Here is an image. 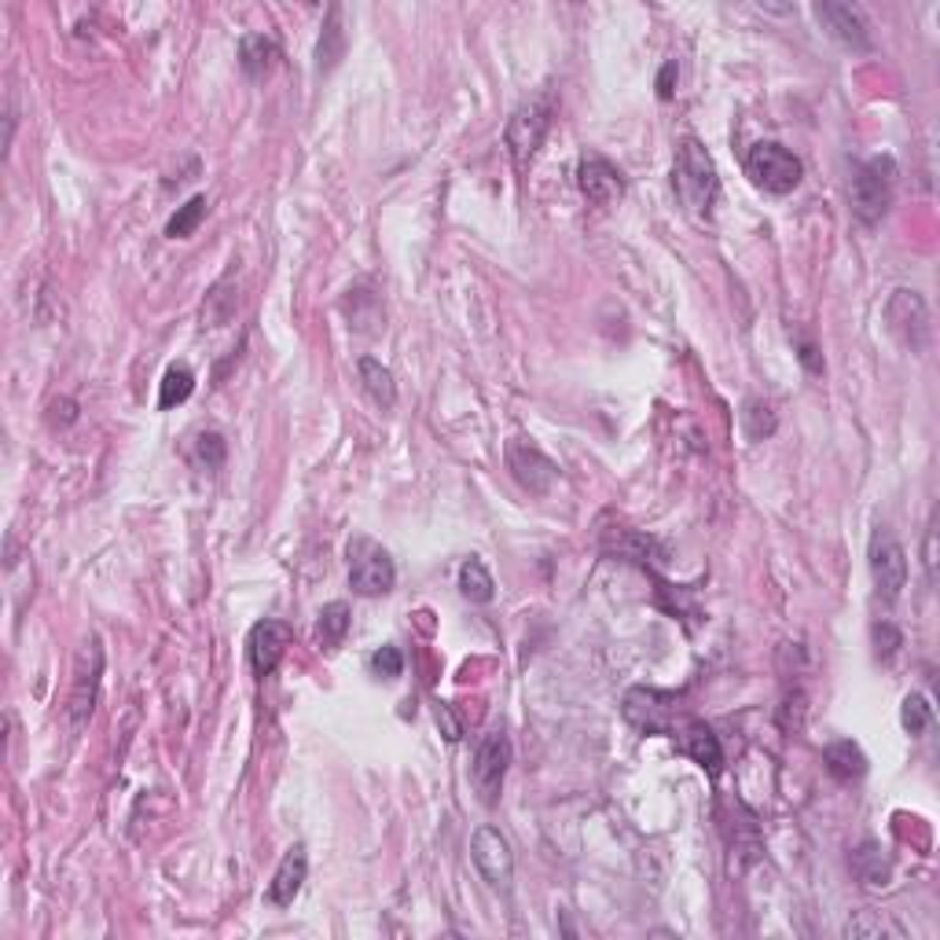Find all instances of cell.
<instances>
[{
  "label": "cell",
  "instance_id": "obj_32",
  "mask_svg": "<svg viewBox=\"0 0 940 940\" xmlns=\"http://www.w3.org/2000/svg\"><path fill=\"white\" fill-rule=\"evenodd\" d=\"M368 669L376 672L379 680H397L404 672V654L393 643H386V647H379L376 654L368 658Z\"/></svg>",
  "mask_w": 940,
  "mask_h": 940
},
{
  "label": "cell",
  "instance_id": "obj_26",
  "mask_svg": "<svg viewBox=\"0 0 940 940\" xmlns=\"http://www.w3.org/2000/svg\"><path fill=\"white\" fill-rule=\"evenodd\" d=\"M191 390H196V376H191L188 364H173L162 376V390H159V408H177L184 404Z\"/></svg>",
  "mask_w": 940,
  "mask_h": 940
},
{
  "label": "cell",
  "instance_id": "obj_14",
  "mask_svg": "<svg viewBox=\"0 0 940 940\" xmlns=\"http://www.w3.org/2000/svg\"><path fill=\"white\" fill-rule=\"evenodd\" d=\"M816 19L823 22L827 33L841 41L852 52H867L871 48V22H867L860 4H838V0H823L816 4Z\"/></svg>",
  "mask_w": 940,
  "mask_h": 940
},
{
  "label": "cell",
  "instance_id": "obj_33",
  "mask_svg": "<svg viewBox=\"0 0 940 940\" xmlns=\"http://www.w3.org/2000/svg\"><path fill=\"white\" fill-rule=\"evenodd\" d=\"M922 562H926V581L937 584V529L930 526V533H926V551H922Z\"/></svg>",
  "mask_w": 940,
  "mask_h": 940
},
{
  "label": "cell",
  "instance_id": "obj_23",
  "mask_svg": "<svg viewBox=\"0 0 940 940\" xmlns=\"http://www.w3.org/2000/svg\"><path fill=\"white\" fill-rule=\"evenodd\" d=\"M349 632V607L346 602H328L317 618V643L320 650H334Z\"/></svg>",
  "mask_w": 940,
  "mask_h": 940
},
{
  "label": "cell",
  "instance_id": "obj_6",
  "mask_svg": "<svg viewBox=\"0 0 940 940\" xmlns=\"http://www.w3.org/2000/svg\"><path fill=\"white\" fill-rule=\"evenodd\" d=\"M886 328L889 334L911 353H922L930 346V309H926V298L919 291H908V287H897L886 301Z\"/></svg>",
  "mask_w": 940,
  "mask_h": 940
},
{
  "label": "cell",
  "instance_id": "obj_35",
  "mask_svg": "<svg viewBox=\"0 0 940 940\" xmlns=\"http://www.w3.org/2000/svg\"><path fill=\"white\" fill-rule=\"evenodd\" d=\"M438 724H444V739H449V742H460V734H463V731H460V724H456L452 709L444 706V702L438 706Z\"/></svg>",
  "mask_w": 940,
  "mask_h": 940
},
{
  "label": "cell",
  "instance_id": "obj_4",
  "mask_svg": "<svg viewBox=\"0 0 940 940\" xmlns=\"http://www.w3.org/2000/svg\"><path fill=\"white\" fill-rule=\"evenodd\" d=\"M551 118H556V100H551L548 92L533 96V100L522 103L511 114L508 151H511V162L518 166V170H526V166L533 162V154L540 151V143H544L548 129H551Z\"/></svg>",
  "mask_w": 940,
  "mask_h": 940
},
{
  "label": "cell",
  "instance_id": "obj_29",
  "mask_svg": "<svg viewBox=\"0 0 940 940\" xmlns=\"http://www.w3.org/2000/svg\"><path fill=\"white\" fill-rule=\"evenodd\" d=\"M742 430L750 441H764L776 433V412L764 401H746L742 404Z\"/></svg>",
  "mask_w": 940,
  "mask_h": 940
},
{
  "label": "cell",
  "instance_id": "obj_20",
  "mask_svg": "<svg viewBox=\"0 0 940 940\" xmlns=\"http://www.w3.org/2000/svg\"><path fill=\"white\" fill-rule=\"evenodd\" d=\"M823 761H827V771L834 779L841 782H852V779H860L863 771H867V757L863 750L856 746L852 739H838V742H830L827 750H823Z\"/></svg>",
  "mask_w": 940,
  "mask_h": 940
},
{
  "label": "cell",
  "instance_id": "obj_2",
  "mask_svg": "<svg viewBox=\"0 0 940 940\" xmlns=\"http://www.w3.org/2000/svg\"><path fill=\"white\" fill-rule=\"evenodd\" d=\"M893 177H897L893 159H871V162L856 166V173L849 180V202H852V213L860 217L863 224H878L889 213V202H893Z\"/></svg>",
  "mask_w": 940,
  "mask_h": 940
},
{
  "label": "cell",
  "instance_id": "obj_30",
  "mask_svg": "<svg viewBox=\"0 0 940 940\" xmlns=\"http://www.w3.org/2000/svg\"><path fill=\"white\" fill-rule=\"evenodd\" d=\"M202 217H207V196L188 199L184 207H177V213L170 217V224H166V236H170V239H188L199 228Z\"/></svg>",
  "mask_w": 940,
  "mask_h": 940
},
{
  "label": "cell",
  "instance_id": "obj_27",
  "mask_svg": "<svg viewBox=\"0 0 940 940\" xmlns=\"http://www.w3.org/2000/svg\"><path fill=\"white\" fill-rule=\"evenodd\" d=\"M236 291L228 283H217L213 291L202 301V328H224L228 320H232L236 312Z\"/></svg>",
  "mask_w": 940,
  "mask_h": 940
},
{
  "label": "cell",
  "instance_id": "obj_19",
  "mask_svg": "<svg viewBox=\"0 0 940 940\" xmlns=\"http://www.w3.org/2000/svg\"><path fill=\"white\" fill-rule=\"evenodd\" d=\"M357 376H360V386H364V393H368L379 408H393V404H397L393 371L382 368L376 357H360V360H357Z\"/></svg>",
  "mask_w": 940,
  "mask_h": 940
},
{
  "label": "cell",
  "instance_id": "obj_11",
  "mask_svg": "<svg viewBox=\"0 0 940 940\" xmlns=\"http://www.w3.org/2000/svg\"><path fill=\"white\" fill-rule=\"evenodd\" d=\"M470 860H474L478 874L486 878L492 889H508L514 878V852L511 841L500 834L497 827H478L470 838Z\"/></svg>",
  "mask_w": 940,
  "mask_h": 940
},
{
  "label": "cell",
  "instance_id": "obj_22",
  "mask_svg": "<svg viewBox=\"0 0 940 940\" xmlns=\"http://www.w3.org/2000/svg\"><path fill=\"white\" fill-rule=\"evenodd\" d=\"M460 592L470 602H481V607L492 602V596H497V581H492V573L486 570V562L481 559H467L460 566Z\"/></svg>",
  "mask_w": 940,
  "mask_h": 940
},
{
  "label": "cell",
  "instance_id": "obj_34",
  "mask_svg": "<svg viewBox=\"0 0 940 940\" xmlns=\"http://www.w3.org/2000/svg\"><path fill=\"white\" fill-rule=\"evenodd\" d=\"M672 81H677V59H669V63L661 67V74H658V96H661V100H672Z\"/></svg>",
  "mask_w": 940,
  "mask_h": 940
},
{
  "label": "cell",
  "instance_id": "obj_13",
  "mask_svg": "<svg viewBox=\"0 0 940 940\" xmlns=\"http://www.w3.org/2000/svg\"><path fill=\"white\" fill-rule=\"evenodd\" d=\"M287 647H291V624L287 621H276V618H264L258 621L254 629L247 636V658H250V669H254V677L264 680L272 677L276 666L283 661Z\"/></svg>",
  "mask_w": 940,
  "mask_h": 940
},
{
  "label": "cell",
  "instance_id": "obj_5",
  "mask_svg": "<svg viewBox=\"0 0 940 940\" xmlns=\"http://www.w3.org/2000/svg\"><path fill=\"white\" fill-rule=\"evenodd\" d=\"M349 588L364 599L386 596L397 581L393 559L382 544H376L371 537H353L349 540Z\"/></svg>",
  "mask_w": 940,
  "mask_h": 940
},
{
  "label": "cell",
  "instance_id": "obj_18",
  "mask_svg": "<svg viewBox=\"0 0 940 940\" xmlns=\"http://www.w3.org/2000/svg\"><path fill=\"white\" fill-rule=\"evenodd\" d=\"M276 63H280V44H276L269 33H247V38L239 41V67H243V74L250 81L269 78Z\"/></svg>",
  "mask_w": 940,
  "mask_h": 940
},
{
  "label": "cell",
  "instance_id": "obj_25",
  "mask_svg": "<svg viewBox=\"0 0 940 940\" xmlns=\"http://www.w3.org/2000/svg\"><path fill=\"white\" fill-rule=\"evenodd\" d=\"M852 871L863 886H889V863L878 846H863L852 852Z\"/></svg>",
  "mask_w": 940,
  "mask_h": 940
},
{
  "label": "cell",
  "instance_id": "obj_15",
  "mask_svg": "<svg viewBox=\"0 0 940 940\" xmlns=\"http://www.w3.org/2000/svg\"><path fill=\"white\" fill-rule=\"evenodd\" d=\"M306 878H309L306 846H291L280 860V867H276L269 889H264V900H269L272 908H291L294 897L301 893V886H306Z\"/></svg>",
  "mask_w": 940,
  "mask_h": 940
},
{
  "label": "cell",
  "instance_id": "obj_28",
  "mask_svg": "<svg viewBox=\"0 0 940 940\" xmlns=\"http://www.w3.org/2000/svg\"><path fill=\"white\" fill-rule=\"evenodd\" d=\"M900 724L908 734H926L933 728V706L926 702V694H908L903 698V706H900Z\"/></svg>",
  "mask_w": 940,
  "mask_h": 940
},
{
  "label": "cell",
  "instance_id": "obj_17",
  "mask_svg": "<svg viewBox=\"0 0 940 940\" xmlns=\"http://www.w3.org/2000/svg\"><path fill=\"white\" fill-rule=\"evenodd\" d=\"M677 742H680V753L691 757L694 764H702L709 776H720V768H724V750H720V739L713 734V728H706L702 720H687Z\"/></svg>",
  "mask_w": 940,
  "mask_h": 940
},
{
  "label": "cell",
  "instance_id": "obj_21",
  "mask_svg": "<svg viewBox=\"0 0 940 940\" xmlns=\"http://www.w3.org/2000/svg\"><path fill=\"white\" fill-rule=\"evenodd\" d=\"M346 52V30H342V8L334 4L328 11V22H323V33L317 41V70L320 74H328V70L339 63Z\"/></svg>",
  "mask_w": 940,
  "mask_h": 940
},
{
  "label": "cell",
  "instance_id": "obj_3",
  "mask_svg": "<svg viewBox=\"0 0 940 940\" xmlns=\"http://www.w3.org/2000/svg\"><path fill=\"white\" fill-rule=\"evenodd\" d=\"M746 177H750L761 191H768V196H790V191L801 184L804 166L798 154L787 151L782 143L764 140L746 154Z\"/></svg>",
  "mask_w": 940,
  "mask_h": 940
},
{
  "label": "cell",
  "instance_id": "obj_24",
  "mask_svg": "<svg viewBox=\"0 0 940 940\" xmlns=\"http://www.w3.org/2000/svg\"><path fill=\"white\" fill-rule=\"evenodd\" d=\"M846 937H867V940L893 937V940H903V926L893 922L882 911H860V914H852V919L846 922Z\"/></svg>",
  "mask_w": 940,
  "mask_h": 940
},
{
  "label": "cell",
  "instance_id": "obj_8",
  "mask_svg": "<svg viewBox=\"0 0 940 940\" xmlns=\"http://www.w3.org/2000/svg\"><path fill=\"white\" fill-rule=\"evenodd\" d=\"M871 577L878 596L886 602H897L903 588H908V551L893 537V529L886 526H878L871 537Z\"/></svg>",
  "mask_w": 940,
  "mask_h": 940
},
{
  "label": "cell",
  "instance_id": "obj_16",
  "mask_svg": "<svg viewBox=\"0 0 940 940\" xmlns=\"http://www.w3.org/2000/svg\"><path fill=\"white\" fill-rule=\"evenodd\" d=\"M577 184H581V196L592 207H613L624 196V180L607 159H584L581 170H577Z\"/></svg>",
  "mask_w": 940,
  "mask_h": 940
},
{
  "label": "cell",
  "instance_id": "obj_31",
  "mask_svg": "<svg viewBox=\"0 0 940 940\" xmlns=\"http://www.w3.org/2000/svg\"><path fill=\"white\" fill-rule=\"evenodd\" d=\"M191 460L202 470H217L224 463V438L217 430H207L196 438V449H191Z\"/></svg>",
  "mask_w": 940,
  "mask_h": 940
},
{
  "label": "cell",
  "instance_id": "obj_9",
  "mask_svg": "<svg viewBox=\"0 0 940 940\" xmlns=\"http://www.w3.org/2000/svg\"><path fill=\"white\" fill-rule=\"evenodd\" d=\"M100 672H103V650H100V640L92 636V640L78 650L74 687H70V702H67V720L74 731H81L92 720L96 691H100Z\"/></svg>",
  "mask_w": 940,
  "mask_h": 940
},
{
  "label": "cell",
  "instance_id": "obj_1",
  "mask_svg": "<svg viewBox=\"0 0 940 940\" xmlns=\"http://www.w3.org/2000/svg\"><path fill=\"white\" fill-rule=\"evenodd\" d=\"M672 188H677L680 207L691 217H709L713 202L720 196V177L717 162L694 137H683L677 148V162H672Z\"/></svg>",
  "mask_w": 940,
  "mask_h": 940
},
{
  "label": "cell",
  "instance_id": "obj_7",
  "mask_svg": "<svg viewBox=\"0 0 940 940\" xmlns=\"http://www.w3.org/2000/svg\"><path fill=\"white\" fill-rule=\"evenodd\" d=\"M511 757H514L511 739L500 728L489 731L486 739L478 742L474 764H470V782H474V793L481 798V804H497L500 801V790H503V779H508Z\"/></svg>",
  "mask_w": 940,
  "mask_h": 940
},
{
  "label": "cell",
  "instance_id": "obj_12",
  "mask_svg": "<svg viewBox=\"0 0 940 940\" xmlns=\"http://www.w3.org/2000/svg\"><path fill=\"white\" fill-rule=\"evenodd\" d=\"M508 470L514 474L518 486L529 489L533 497H544V492L556 486V478H559V467L551 463L548 456L540 452L533 441H526V438L508 441Z\"/></svg>",
  "mask_w": 940,
  "mask_h": 940
},
{
  "label": "cell",
  "instance_id": "obj_10",
  "mask_svg": "<svg viewBox=\"0 0 940 940\" xmlns=\"http://www.w3.org/2000/svg\"><path fill=\"white\" fill-rule=\"evenodd\" d=\"M621 713L632 728L647 734H669L677 731V694L654 691V687H632L621 702Z\"/></svg>",
  "mask_w": 940,
  "mask_h": 940
}]
</instances>
